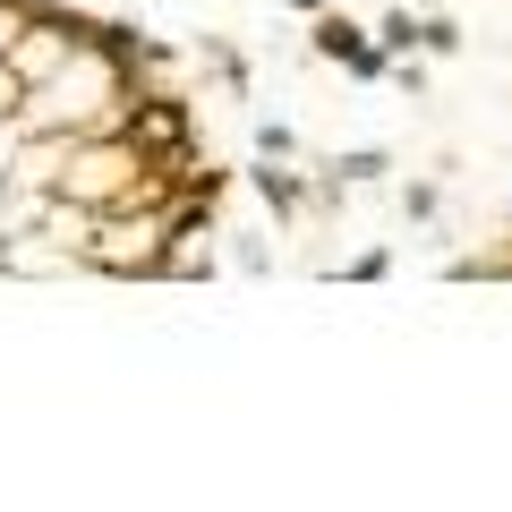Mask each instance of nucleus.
<instances>
[{"instance_id":"nucleus-1","label":"nucleus","mask_w":512,"mask_h":512,"mask_svg":"<svg viewBox=\"0 0 512 512\" xmlns=\"http://www.w3.org/2000/svg\"><path fill=\"white\" fill-rule=\"evenodd\" d=\"M111 137H128V146L146 154V171H188L197 163V120H188V103L180 94H163V86H137L120 103V120H111Z\"/></svg>"},{"instance_id":"nucleus-2","label":"nucleus","mask_w":512,"mask_h":512,"mask_svg":"<svg viewBox=\"0 0 512 512\" xmlns=\"http://www.w3.org/2000/svg\"><path fill=\"white\" fill-rule=\"evenodd\" d=\"M308 43H316V60H342L350 77H393V60H384L376 43H367V26H350L342 9H316V35Z\"/></svg>"},{"instance_id":"nucleus-3","label":"nucleus","mask_w":512,"mask_h":512,"mask_svg":"<svg viewBox=\"0 0 512 512\" xmlns=\"http://www.w3.org/2000/svg\"><path fill=\"white\" fill-rule=\"evenodd\" d=\"M393 171V154L384 146H350V154H333V171L316 180V197H342V188H367V180H384Z\"/></svg>"},{"instance_id":"nucleus-4","label":"nucleus","mask_w":512,"mask_h":512,"mask_svg":"<svg viewBox=\"0 0 512 512\" xmlns=\"http://www.w3.org/2000/svg\"><path fill=\"white\" fill-rule=\"evenodd\" d=\"M248 188H256V197H265V205H274V214H308V197H316V188L299 180V171H282V163L248 171Z\"/></svg>"},{"instance_id":"nucleus-5","label":"nucleus","mask_w":512,"mask_h":512,"mask_svg":"<svg viewBox=\"0 0 512 512\" xmlns=\"http://www.w3.org/2000/svg\"><path fill=\"white\" fill-rule=\"evenodd\" d=\"M367 43H376L384 60H410V52H419V18H410V9H393V18H384Z\"/></svg>"},{"instance_id":"nucleus-6","label":"nucleus","mask_w":512,"mask_h":512,"mask_svg":"<svg viewBox=\"0 0 512 512\" xmlns=\"http://www.w3.org/2000/svg\"><path fill=\"white\" fill-rule=\"evenodd\" d=\"M256 154H265V163H291V154H299V137H291L282 120H256Z\"/></svg>"},{"instance_id":"nucleus-7","label":"nucleus","mask_w":512,"mask_h":512,"mask_svg":"<svg viewBox=\"0 0 512 512\" xmlns=\"http://www.w3.org/2000/svg\"><path fill=\"white\" fill-rule=\"evenodd\" d=\"M419 52H436V60L461 52V26H453V18H419Z\"/></svg>"},{"instance_id":"nucleus-8","label":"nucleus","mask_w":512,"mask_h":512,"mask_svg":"<svg viewBox=\"0 0 512 512\" xmlns=\"http://www.w3.org/2000/svg\"><path fill=\"white\" fill-rule=\"evenodd\" d=\"M402 214H410V222L436 214V180H410V188H402Z\"/></svg>"},{"instance_id":"nucleus-9","label":"nucleus","mask_w":512,"mask_h":512,"mask_svg":"<svg viewBox=\"0 0 512 512\" xmlns=\"http://www.w3.org/2000/svg\"><path fill=\"white\" fill-rule=\"evenodd\" d=\"M384 274H393V256H384V248H367V256H350V282H384Z\"/></svg>"},{"instance_id":"nucleus-10","label":"nucleus","mask_w":512,"mask_h":512,"mask_svg":"<svg viewBox=\"0 0 512 512\" xmlns=\"http://www.w3.org/2000/svg\"><path fill=\"white\" fill-rule=\"evenodd\" d=\"M291 9H308V18H316V9H333V0H291Z\"/></svg>"}]
</instances>
